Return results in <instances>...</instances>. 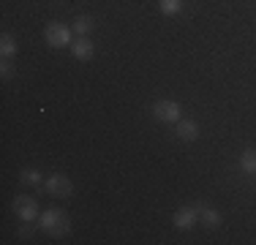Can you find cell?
I'll return each instance as SVG.
<instances>
[{
	"instance_id": "cell-2",
	"label": "cell",
	"mask_w": 256,
	"mask_h": 245,
	"mask_svg": "<svg viewBox=\"0 0 256 245\" xmlns=\"http://www.w3.org/2000/svg\"><path fill=\"white\" fill-rule=\"evenodd\" d=\"M150 112H153V118L158 122H178L182 118V106L178 101H172V98H161V101H156L153 106H150Z\"/></svg>"
},
{
	"instance_id": "cell-8",
	"label": "cell",
	"mask_w": 256,
	"mask_h": 245,
	"mask_svg": "<svg viewBox=\"0 0 256 245\" xmlns=\"http://www.w3.org/2000/svg\"><path fill=\"white\" fill-rule=\"evenodd\" d=\"M178 136L182 142H194V139H199V126L194 120H178Z\"/></svg>"
},
{
	"instance_id": "cell-6",
	"label": "cell",
	"mask_w": 256,
	"mask_h": 245,
	"mask_svg": "<svg viewBox=\"0 0 256 245\" xmlns=\"http://www.w3.org/2000/svg\"><path fill=\"white\" fill-rule=\"evenodd\" d=\"M172 224L178 226V229H194V226L199 224V212L194 210V207H180L172 216Z\"/></svg>"
},
{
	"instance_id": "cell-15",
	"label": "cell",
	"mask_w": 256,
	"mask_h": 245,
	"mask_svg": "<svg viewBox=\"0 0 256 245\" xmlns=\"http://www.w3.org/2000/svg\"><path fill=\"white\" fill-rule=\"evenodd\" d=\"M30 224H33V220H25V226H20V232H16V234H20L22 240H28V237H33V226H30Z\"/></svg>"
},
{
	"instance_id": "cell-14",
	"label": "cell",
	"mask_w": 256,
	"mask_h": 245,
	"mask_svg": "<svg viewBox=\"0 0 256 245\" xmlns=\"http://www.w3.org/2000/svg\"><path fill=\"white\" fill-rule=\"evenodd\" d=\"M22 182H25V186H41V182H44V174H41L38 169H25L22 172Z\"/></svg>"
},
{
	"instance_id": "cell-11",
	"label": "cell",
	"mask_w": 256,
	"mask_h": 245,
	"mask_svg": "<svg viewBox=\"0 0 256 245\" xmlns=\"http://www.w3.org/2000/svg\"><path fill=\"white\" fill-rule=\"evenodd\" d=\"M199 220H202L207 229H216V226H221V212L212 210V207H204V210L199 212Z\"/></svg>"
},
{
	"instance_id": "cell-9",
	"label": "cell",
	"mask_w": 256,
	"mask_h": 245,
	"mask_svg": "<svg viewBox=\"0 0 256 245\" xmlns=\"http://www.w3.org/2000/svg\"><path fill=\"white\" fill-rule=\"evenodd\" d=\"M93 28H96V22H93V16H88V14L76 16L74 24H71V30L76 33V38H82V36H90V33H93Z\"/></svg>"
},
{
	"instance_id": "cell-13",
	"label": "cell",
	"mask_w": 256,
	"mask_h": 245,
	"mask_svg": "<svg viewBox=\"0 0 256 245\" xmlns=\"http://www.w3.org/2000/svg\"><path fill=\"white\" fill-rule=\"evenodd\" d=\"M158 6H161V14L166 16H174L182 11V0H158Z\"/></svg>"
},
{
	"instance_id": "cell-5",
	"label": "cell",
	"mask_w": 256,
	"mask_h": 245,
	"mask_svg": "<svg viewBox=\"0 0 256 245\" xmlns=\"http://www.w3.org/2000/svg\"><path fill=\"white\" fill-rule=\"evenodd\" d=\"M44 188L52 196H71V194H74V186H71V180L66 174H50L44 180Z\"/></svg>"
},
{
	"instance_id": "cell-4",
	"label": "cell",
	"mask_w": 256,
	"mask_h": 245,
	"mask_svg": "<svg viewBox=\"0 0 256 245\" xmlns=\"http://www.w3.org/2000/svg\"><path fill=\"white\" fill-rule=\"evenodd\" d=\"M14 210H16V218L20 220H38V202L33 196H16L14 199Z\"/></svg>"
},
{
	"instance_id": "cell-16",
	"label": "cell",
	"mask_w": 256,
	"mask_h": 245,
	"mask_svg": "<svg viewBox=\"0 0 256 245\" xmlns=\"http://www.w3.org/2000/svg\"><path fill=\"white\" fill-rule=\"evenodd\" d=\"M0 74H3V79H11L14 76V66H11L8 60H3V63H0Z\"/></svg>"
},
{
	"instance_id": "cell-10",
	"label": "cell",
	"mask_w": 256,
	"mask_h": 245,
	"mask_svg": "<svg viewBox=\"0 0 256 245\" xmlns=\"http://www.w3.org/2000/svg\"><path fill=\"white\" fill-rule=\"evenodd\" d=\"M0 54H3V60L16 54V38L11 33H3V38H0Z\"/></svg>"
},
{
	"instance_id": "cell-1",
	"label": "cell",
	"mask_w": 256,
	"mask_h": 245,
	"mask_svg": "<svg viewBox=\"0 0 256 245\" xmlns=\"http://www.w3.org/2000/svg\"><path fill=\"white\" fill-rule=\"evenodd\" d=\"M38 226L46 232L50 237H66L71 232V220L66 212L54 210V207H50V210H44L38 216Z\"/></svg>"
},
{
	"instance_id": "cell-3",
	"label": "cell",
	"mask_w": 256,
	"mask_h": 245,
	"mask_svg": "<svg viewBox=\"0 0 256 245\" xmlns=\"http://www.w3.org/2000/svg\"><path fill=\"white\" fill-rule=\"evenodd\" d=\"M44 38H46V44H50V46H58V49L74 44V41H71V30L66 28V24H60V22H50V24H46Z\"/></svg>"
},
{
	"instance_id": "cell-12",
	"label": "cell",
	"mask_w": 256,
	"mask_h": 245,
	"mask_svg": "<svg viewBox=\"0 0 256 245\" xmlns=\"http://www.w3.org/2000/svg\"><path fill=\"white\" fill-rule=\"evenodd\" d=\"M240 169L246 172V174H256V150H242Z\"/></svg>"
},
{
	"instance_id": "cell-7",
	"label": "cell",
	"mask_w": 256,
	"mask_h": 245,
	"mask_svg": "<svg viewBox=\"0 0 256 245\" xmlns=\"http://www.w3.org/2000/svg\"><path fill=\"white\" fill-rule=\"evenodd\" d=\"M71 52H74L76 60H90L96 54V46H93V41H90L88 36H82V38H76L74 44H71Z\"/></svg>"
}]
</instances>
